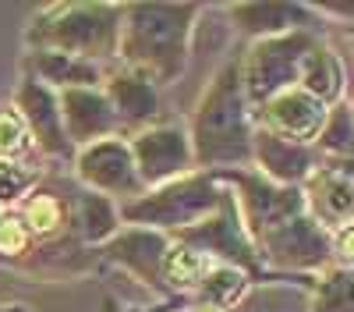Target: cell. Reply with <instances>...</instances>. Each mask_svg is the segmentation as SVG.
<instances>
[{
	"instance_id": "cell-23",
	"label": "cell",
	"mask_w": 354,
	"mask_h": 312,
	"mask_svg": "<svg viewBox=\"0 0 354 312\" xmlns=\"http://www.w3.org/2000/svg\"><path fill=\"white\" fill-rule=\"evenodd\" d=\"M78 223H82V235L88 241H103L113 235V227H117V210L106 195H96V192H88L82 195V203H78Z\"/></svg>"
},
{
	"instance_id": "cell-25",
	"label": "cell",
	"mask_w": 354,
	"mask_h": 312,
	"mask_svg": "<svg viewBox=\"0 0 354 312\" xmlns=\"http://www.w3.org/2000/svg\"><path fill=\"white\" fill-rule=\"evenodd\" d=\"M319 146L337 156H354V125L347 110H337L333 118H326V125L319 131Z\"/></svg>"
},
{
	"instance_id": "cell-34",
	"label": "cell",
	"mask_w": 354,
	"mask_h": 312,
	"mask_svg": "<svg viewBox=\"0 0 354 312\" xmlns=\"http://www.w3.org/2000/svg\"><path fill=\"white\" fill-rule=\"evenodd\" d=\"M0 220H4V217H0Z\"/></svg>"
},
{
	"instance_id": "cell-6",
	"label": "cell",
	"mask_w": 354,
	"mask_h": 312,
	"mask_svg": "<svg viewBox=\"0 0 354 312\" xmlns=\"http://www.w3.org/2000/svg\"><path fill=\"white\" fill-rule=\"evenodd\" d=\"M234 185L241 188L234 206H241L245 231L255 238L305 213V195L290 185H273L270 178H248V174H234Z\"/></svg>"
},
{
	"instance_id": "cell-27",
	"label": "cell",
	"mask_w": 354,
	"mask_h": 312,
	"mask_svg": "<svg viewBox=\"0 0 354 312\" xmlns=\"http://www.w3.org/2000/svg\"><path fill=\"white\" fill-rule=\"evenodd\" d=\"M32 185H36V170H25L21 163L0 160V206H4V203H15V199H21Z\"/></svg>"
},
{
	"instance_id": "cell-14",
	"label": "cell",
	"mask_w": 354,
	"mask_h": 312,
	"mask_svg": "<svg viewBox=\"0 0 354 312\" xmlns=\"http://www.w3.org/2000/svg\"><path fill=\"white\" fill-rule=\"evenodd\" d=\"M18 118L25 121L28 135H36V142L46 153H68V135L61 125V107H57V96L46 89L39 78L21 82L18 89Z\"/></svg>"
},
{
	"instance_id": "cell-18",
	"label": "cell",
	"mask_w": 354,
	"mask_h": 312,
	"mask_svg": "<svg viewBox=\"0 0 354 312\" xmlns=\"http://www.w3.org/2000/svg\"><path fill=\"white\" fill-rule=\"evenodd\" d=\"M36 71H39V82H53L64 89H93L100 82V71L93 61H82V57H68V53H50V50H39L36 53Z\"/></svg>"
},
{
	"instance_id": "cell-19",
	"label": "cell",
	"mask_w": 354,
	"mask_h": 312,
	"mask_svg": "<svg viewBox=\"0 0 354 312\" xmlns=\"http://www.w3.org/2000/svg\"><path fill=\"white\" fill-rule=\"evenodd\" d=\"M163 252H167V241H163L156 231H131V235H121V238L110 245L113 259L128 263V266H131L135 273H142V277H156V273H160Z\"/></svg>"
},
{
	"instance_id": "cell-1",
	"label": "cell",
	"mask_w": 354,
	"mask_h": 312,
	"mask_svg": "<svg viewBox=\"0 0 354 312\" xmlns=\"http://www.w3.org/2000/svg\"><path fill=\"white\" fill-rule=\"evenodd\" d=\"M192 4H135L121 11V43L117 50L149 82H170L185 68L192 33Z\"/></svg>"
},
{
	"instance_id": "cell-26",
	"label": "cell",
	"mask_w": 354,
	"mask_h": 312,
	"mask_svg": "<svg viewBox=\"0 0 354 312\" xmlns=\"http://www.w3.org/2000/svg\"><path fill=\"white\" fill-rule=\"evenodd\" d=\"M61 220H64L61 203H57L53 195H36L32 203L25 206V220L21 223H28V231H36V235H50V231L61 227Z\"/></svg>"
},
{
	"instance_id": "cell-12",
	"label": "cell",
	"mask_w": 354,
	"mask_h": 312,
	"mask_svg": "<svg viewBox=\"0 0 354 312\" xmlns=\"http://www.w3.org/2000/svg\"><path fill=\"white\" fill-rule=\"evenodd\" d=\"M61 107V125L68 142H82V146H93L100 138H110L117 128V113L106 100V93L96 89H64L57 96Z\"/></svg>"
},
{
	"instance_id": "cell-11",
	"label": "cell",
	"mask_w": 354,
	"mask_h": 312,
	"mask_svg": "<svg viewBox=\"0 0 354 312\" xmlns=\"http://www.w3.org/2000/svg\"><path fill=\"white\" fill-rule=\"evenodd\" d=\"M266 110V131L305 146L308 138H319L322 125H326V103H319L315 96H308L305 89H287L280 96H273L270 103H262Z\"/></svg>"
},
{
	"instance_id": "cell-15",
	"label": "cell",
	"mask_w": 354,
	"mask_h": 312,
	"mask_svg": "<svg viewBox=\"0 0 354 312\" xmlns=\"http://www.w3.org/2000/svg\"><path fill=\"white\" fill-rule=\"evenodd\" d=\"M252 149L262 163V170L270 174L273 185H290V181H301L312 174V153L305 146H294V142H283L270 131H259L255 142H252Z\"/></svg>"
},
{
	"instance_id": "cell-22",
	"label": "cell",
	"mask_w": 354,
	"mask_h": 312,
	"mask_svg": "<svg viewBox=\"0 0 354 312\" xmlns=\"http://www.w3.org/2000/svg\"><path fill=\"white\" fill-rule=\"evenodd\" d=\"M308 312H354V270H330L319 280Z\"/></svg>"
},
{
	"instance_id": "cell-20",
	"label": "cell",
	"mask_w": 354,
	"mask_h": 312,
	"mask_svg": "<svg viewBox=\"0 0 354 312\" xmlns=\"http://www.w3.org/2000/svg\"><path fill=\"white\" fill-rule=\"evenodd\" d=\"M301 89L308 96H315L319 103H330L340 96V61L326 50V46H319L312 43V50L305 53V61H301Z\"/></svg>"
},
{
	"instance_id": "cell-10",
	"label": "cell",
	"mask_w": 354,
	"mask_h": 312,
	"mask_svg": "<svg viewBox=\"0 0 354 312\" xmlns=\"http://www.w3.org/2000/svg\"><path fill=\"white\" fill-rule=\"evenodd\" d=\"M177 241L181 245H192L198 252H205L213 259V255H227V259H238L241 266H252V241H248V231L241 227L238 220V206H234V199L223 192L220 206H216V217H205L185 231H177Z\"/></svg>"
},
{
	"instance_id": "cell-8",
	"label": "cell",
	"mask_w": 354,
	"mask_h": 312,
	"mask_svg": "<svg viewBox=\"0 0 354 312\" xmlns=\"http://www.w3.org/2000/svg\"><path fill=\"white\" fill-rule=\"evenodd\" d=\"M131 160L142 185H167L188 170L192 142L181 128H149L131 142Z\"/></svg>"
},
{
	"instance_id": "cell-16",
	"label": "cell",
	"mask_w": 354,
	"mask_h": 312,
	"mask_svg": "<svg viewBox=\"0 0 354 312\" xmlns=\"http://www.w3.org/2000/svg\"><path fill=\"white\" fill-rule=\"evenodd\" d=\"M106 100L117 113V121H128V125H142L156 113V89L149 78L142 75H117L110 78V89Z\"/></svg>"
},
{
	"instance_id": "cell-2",
	"label": "cell",
	"mask_w": 354,
	"mask_h": 312,
	"mask_svg": "<svg viewBox=\"0 0 354 312\" xmlns=\"http://www.w3.org/2000/svg\"><path fill=\"white\" fill-rule=\"evenodd\" d=\"M248 153H252V135L245 118L241 71L227 64L198 107L192 156H198L202 163H241L248 160Z\"/></svg>"
},
{
	"instance_id": "cell-32",
	"label": "cell",
	"mask_w": 354,
	"mask_h": 312,
	"mask_svg": "<svg viewBox=\"0 0 354 312\" xmlns=\"http://www.w3.org/2000/svg\"><path fill=\"white\" fill-rule=\"evenodd\" d=\"M351 125H354V110H351Z\"/></svg>"
},
{
	"instance_id": "cell-29",
	"label": "cell",
	"mask_w": 354,
	"mask_h": 312,
	"mask_svg": "<svg viewBox=\"0 0 354 312\" xmlns=\"http://www.w3.org/2000/svg\"><path fill=\"white\" fill-rule=\"evenodd\" d=\"M28 245V227L21 220H0V252H21Z\"/></svg>"
},
{
	"instance_id": "cell-4",
	"label": "cell",
	"mask_w": 354,
	"mask_h": 312,
	"mask_svg": "<svg viewBox=\"0 0 354 312\" xmlns=\"http://www.w3.org/2000/svg\"><path fill=\"white\" fill-rule=\"evenodd\" d=\"M223 192L209 181V178H177V181H167L160 185L156 192L135 199L121 210L124 220L131 223H153V227H185L205 220L216 206H220Z\"/></svg>"
},
{
	"instance_id": "cell-9",
	"label": "cell",
	"mask_w": 354,
	"mask_h": 312,
	"mask_svg": "<svg viewBox=\"0 0 354 312\" xmlns=\"http://www.w3.org/2000/svg\"><path fill=\"white\" fill-rule=\"evenodd\" d=\"M78 178L93 185L96 195H138L142 181L131 160V146L121 138H100L78 153Z\"/></svg>"
},
{
	"instance_id": "cell-13",
	"label": "cell",
	"mask_w": 354,
	"mask_h": 312,
	"mask_svg": "<svg viewBox=\"0 0 354 312\" xmlns=\"http://www.w3.org/2000/svg\"><path fill=\"white\" fill-rule=\"evenodd\" d=\"M305 206L315 213L319 227H351L354 223V178L337 167H315L305 185Z\"/></svg>"
},
{
	"instance_id": "cell-31",
	"label": "cell",
	"mask_w": 354,
	"mask_h": 312,
	"mask_svg": "<svg viewBox=\"0 0 354 312\" xmlns=\"http://www.w3.org/2000/svg\"><path fill=\"white\" fill-rule=\"evenodd\" d=\"M347 39H351V43H354V28H351V33H347Z\"/></svg>"
},
{
	"instance_id": "cell-5",
	"label": "cell",
	"mask_w": 354,
	"mask_h": 312,
	"mask_svg": "<svg viewBox=\"0 0 354 312\" xmlns=\"http://www.w3.org/2000/svg\"><path fill=\"white\" fill-rule=\"evenodd\" d=\"M312 43L315 39L305 33H283V36L259 39L252 46V53L245 57V68H238L245 96L270 103L273 96L294 89V82L301 75V61L312 50Z\"/></svg>"
},
{
	"instance_id": "cell-24",
	"label": "cell",
	"mask_w": 354,
	"mask_h": 312,
	"mask_svg": "<svg viewBox=\"0 0 354 312\" xmlns=\"http://www.w3.org/2000/svg\"><path fill=\"white\" fill-rule=\"evenodd\" d=\"M245 291V273L234 270V266H213V273L202 280L198 288V298L213 309H230L234 302L241 298Z\"/></svg>"
},
{
	"instance_id": "cell-28",
	"label": "cell",
	"mask_w": 354,
	"mask_h": 312,
	"mask_svg": "<svg viewBox=\"0 0 354 312\" xmlns=\"http://www.w3.org/2000/svg\"><path fill=\"white\" fill-rule=\"evenodd\" d=\"M28 146V128L18 118V110H0V160L18 156Z\"/></svg>"
},
{
	"instance_id": "cell-33",
	"label": "cell",
	"mask_w": 354,
	"mask_h": 312,
	"mask_svg": "<svg viewBox=\"0 0 354 312\" xmlns=\"http://www.w3.org/2000/svg\"><path fill=\"white\" fill-rule=\"evenodd\" d=\"M347 11H351V15H354V8H347Z\"/></svg>"
},
{
	"instance_id": "cell-3",
	"label": "cell",
	"mask_w": 354,
	"mask_h": 312,
	"mask_svg": "<svg viewBox=\"0 0 354 312\" xmlns=\"http://www.w3.org/2000/svg\"><path fill=\"white\" fill-rule=\"evenodd\" d=\"M28 43H36L39 50H50V53L82 57V61L110 57L117 53V43H121V8L61 4L32 25Z\"/></svg>"
},
{
	"instance_id": "cell-21",
	"label": "cell",
	"mask_w": 354,
	"mask_h": 312,
	"mask_svg": "<svg viewBox=\"0 0 354 312\" xmlns=\"http://www.w3.org/2000/svg\"><path fill=\"white\" fill-rule=\"evenodd\" d=\"M160 273L174 284V288H181V291L202 288V280L213 273V259H209L205 252H198V248H192V245H181V241H177V245H167Z\"/></svg>"
},
{
	"instance_id": "cell-7",
	"label": "cell",
	"mask_w": 354,
	"mask_h": 312,
	"mask_svg": "<svg viewBox=\"0 0 354 312\" xmlns=\"http://www.w3.org/2000/svg\"><path fill=\"white\" fill-rule=\"evenodd\" d=\"M259 252H266V259L277 266H294V270H312L330 259V238L312 217H294L273 231H266L255 238Z\"/></svg>"
},
{
	"instance_id": "cell-30",
	"label": "cell",
	"mask_w": 354,
	"mask_h": 312,
	"mask_svg": "<svg viewBox=\"0 0 354 312\" xmlns=\"http://www.w3.org/2000/svg\"><path fill=\"white\" fill-rule=\"evenodd\" d=\"M333 248H337V255H340L344 270H354V223H351V227H344V231L337 235Z\"/></svg>"
},
{
	"instance_id": "cell-17",
	"label": "cell",
	"mask_w": 354,
	"mask_h": 312,
	"mask_svg": "<svg viewBox=\"0 0 354 312\" xmlns=\"http://www.w3.org/2000/svg\"><path fill=\"white\" fill-rule=\"evenodd\" d=\"M230 15L241 21V28H248V33H255L262 39L283 36L287 28L298 33L301 25H308V15L301 8H287V4H241V8H234Z\"/></svg>"
}]
</instances>
